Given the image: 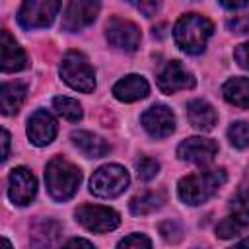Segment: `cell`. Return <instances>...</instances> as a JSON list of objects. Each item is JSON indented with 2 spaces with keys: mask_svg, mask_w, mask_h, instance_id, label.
Instances as JSON below:
<instances>
[{
  "mask_svg": "<svg viewBox=\"0 0 249 249\" xmlns=\"http://www.w3.org/2000/svg\"><path fill=\"white\" fill-rule=\"evenodd\" d=\"M226 179H228V175L222 167L196 171V173H191L179 181L177 195L185 204L198 206V204L210 200L224 187Z\"/></svg>",
  "mask_w": 249,
  "mask_h": 249,
  "instance_id": "cell-1",
  "label": "cell"
},
{
  "mask_svg": "<svg viewBox=\"0 0 249 249\" xmlns=\"http://www.w3.org/2000/svg\"><path fill=\"white\" fill-rule=\"evenodd\" d=\"M214 33V25L200 14H185L173 27L175 45L187 54H200L206 49L208 39Z\"/></svg>",
  "mask_w": 249,
  "mask_h": 249,
  "instance_id": "cell-2",
  "label": "cell"
},
{
  "mask_svg": "<svg viewBox=\"0 0 249 249\" xmlns=\"http://www.w3.org/2000/svg\"><path fill=\"white\" fill-rule=\"evenodd\" d=\"M82 181V171L78 165H74L72 161L64 160V158H53L47 167H45V183H47V191L51 195L53 200L56 202H66L70 200Z\"/></svg>",
  "mask_w": 249,
  "mask_h": 249,
  "instance_id": "cell-3",
  "label": "cell"
},
{
  "mask_svg": "<svg viewBox=\"0 0 249 249\" xmlns=\"http://www.w3.org/2000/svg\"><path fill=\"white\" fill-rule=\"evenodd\" d=\"M58 72H60V78L76 91L91 93L95 89V72L89 60L78 51H68L62 56Z\"/></svg>",
  "mask_w": 249,
  "mask_h": 249,
  "instance_id": "cell-4",
  "label": "cell"
},
{
  "mask_svg": "<svg viewBox=\"0 0 249 249\" xmlns=\"http://www.w3.org/2000/svg\"><path fill=\"white\" fill-rule=\"evenodd\" d=\"M130 183L128 171L119 163H105L97 167L89 179V191L99 198H115Z\"/></svg>",
  "mask_w": 249,
  "mask_h": 249,
  "instance_id": "cell-5",
  "label": "cell"
},
{
  "mask_svg": "<svg viewBox=\"0 0 249 249\" xmlns=\"http://www.w3.org/2000/svg\"><path fill=\"white\" fill-rule=\"evenodd\" d=\"M249 228V189H239L231 200L228 214L218 222L216 235L220 239H231L241 235Z\"/></svg>",
  "mask_w": 249,
  "mask_h": 249,
  "instance_id": "cell-6",
  "label": "cell"
},
{
  "mask_svg": "<svg viewBox=\"0 0 249 249\" xmlns=\"http://www.w3.org/2000/svg\"><path fill=\"white\" fill-rule=\"evenodd\" d=\"M60 10V0H23L18 12V23L23 29L49 27Z\"/></svg>",
  "mask_w": 249,
  "mask_h": 249,
  "instance_id": "cell-7",
  "label": "cell"
},
{
  "mask_svg": "<svg viewBox=\"0 0 249 249\" xmlns=\"http://www.w3.org/2000/svg\"><path fill=\"white\" fill-rule=\"evenodd\" d=\"M74 216L78 224H82L86 230L95 231V233L113 231L121 224L119 212H115L109 206H99V204H84L76 208Z\"/></svg>",
  "mask_w": 249,
  "mask_h": 249,
  "instance_id": "cell-8",
  "label": "cell"
},
{
  "mask_svg": "<svg viewBox=\"0 0 249 249\" xmlns=\"http://www.w3.org/2000/svg\"><path fill=\"white\" fill-rule=\"evenodd\" d=\"M99 0H68L62 14V29L68 33H76L91 25L99 14Z\"/></svg>",
  "mask_w": 249,
  "mask_h": 249,
  "instance_id": "cell-9",
  "label": "cell"
},
{
  "mask_svg": "<svg viewBox=\"0 0 249 249\" xmlns=\"http://www.w3.org/2000/svg\"><path fill=\"white\" fill-rule=\"evenodd\" d=\"M105 37L111 47H115L119 51H126V53L136 51L140 47V39H142L138 25L128 19H121V18H111L107 21Z\"/></svg>",
  "mask_w": 249,
  "mask_h": 249,
  "instance_id": "cell-10",
  "label": "cell"
},
{
  "mask_svg": "<svg viewBox=\"0 0 249 249\" xmlns=\"http://www.w3.org/2000/svg\"><path fill=\"white\" fill-rule=\"evenodd\" d=\"M142 126L152 138H167L175 130V115L173 111L163 103H154L148 107L142 117Z\"/></svg>",
  "mask_w": 249,
  "mask_h": 249,
  "instance_id": "cell-11",
  "label": "cell"
},
{
  "mask_svg": "<svg viewBox=\"0 0 249 249\" xmlns=\"http://www.w3.org/2000/svg\"><path fill=\"white\" fill-rule=\"evenodd\" d=\"M37 195V181L27 167H14L8 177V196L16 206H27Z\"/></svg>",
  "mask_w": 249,
  "mask_h": 249,
  "instance_id": "cell-12",
  "label": "cell"
},
{
  "mask_svg": "<svg viewBox=\"0 0 249 249\" xmlns=\"http://www.w3.org/2000/svg\"><path fill=\"white\" fill-rule=\"evenodd\" d=\"M218 154V144L210 138H202V136H193L183 140L177 146V156L183 161L189 163H198V165H206L210 163Z\"/></svg>",
  "mask_w": 249,
  "mask_h": 249,
  "instance_id": "cell-13",
  "label": "cell"
},
{
  "mask_svg": "<svg viewBox=\"0 0 249 249\" xmlns=\"http://www.w3.org/2000/svg\"><path fill=\"white\" fill-rule=\"evenodd\" d=\"M158 88L167 95L181 89H191L195 88V76L179 60H169L158 74Z\"/></svg>",
  "mask_w": 249,
  "mask_h": 249,
  "instance_id": "cell-14",
  "label": "cell"
},
{
  "mask_svg": "<svg viewBox=\"0 0 249 249\" xmlns=\"http://www.w3.org/2000/svg\"><path fill=\"white\" fill-rule=\"evenodd\" d=\"M56 136V121L47 109H37L27 121V138L33 146H47Z\"/></svg>",
  "mask_w": 249,
  "mask_h": 249,
  "instance_id": "cell-15",
  "label": "cell"
},
{
  "mask_svg": "<svg viewBox=\"0 0 249 249\" xmlns=\"http://www.w3.org/2000/svg\"><path fill=\"white\" fill-rule=\"evenodd\" d=\"M27 66V56L16 39L2 29L0 31V68L2 72H18Z\"/></svg>",
  "mask_w": 249,
  "mask_h": 249,
  "instance_id": "cell-16",
  "label": "cell"
},
{
  "mask_svg": "<svg viewBox=\"0 0 249 249\" xmlns=\"http://www.w3.org/2000/svg\"><path fill=\"white\" fill-rule=\"evenodd\" d=\"M185 111H187L189 123L196 130L208 132L218 123V113H216V109L206 99H193V101H189L187 107H185Z\"/></svg>",
  "mask_w": 249,
  "mask_h": 249,
  "instance_id": "cell-17",
  "label": "cell"
},
{
  "mask_svg": "<svg viewBox=\"0 0 249 249\" xmlns=\"http://www.w3.org/2000/svg\"><path fill=\"white\" fill-rule=\"evenodd\" d=\"M148 91H150L148 82L138 74H128L113 86V95L123 103H132V101L144 99L148 95Z\"/></svg>",
  "mask_w": 249,
  "mask_h": 249,
  "instance_id": "cell-18",
  "label": "cell"
},
{
  "mask_svg": "<svg viewBox=\"0 0 249 249\" xmlns=\"http://www.w3.org/2000/svg\"><path fill=\"white\" fill-rule=\"evenodd\" d=\"M70 138H72V144L86 158H103L111 152V146L99 134H93L89 130H74Z\"/></svg>",
  "mask_w": 249,
  "mask_h": 249,
  "instance_id": "cell-19",
  "label": "cell"
},
{
  "mask_svg": "<svg viewBox=\"0 0 249 249\" xmlns=\"http://www.w3.org/2000/svg\"><path fill=\"white\" fill-rule=\"evenodd\" d=\"M27 86L21 82H6L0 88V111L4 115H16L23 105Z\"/></svg>",
  "mask_w": 249,
  "mask_h": 249,
  "instance_id": "cell-20",
  "label": "cell"
},
{
  "mask_svg": "<svg viewBox=\"0 0 249 249\" xmlns=\"http://www.w3.org/2000/svg\"><path fill=\"white\" fill-rule=\"evenodd\" d=\"M222 95L228 103L239 109H249V78H243V76L230 78L222 86Z\"/></svg>",
  "mask_w": 249,
  "mask_h": 249,
  "instance_id": "cell-21",
  "label": "cell"
},
{
  "mask_svg": "<svg viewBox=\"0 0 249 249\" xmlns=\"http://www.w3.org/2000/svg\"><path fill=\"white\" fill-rule=\"evenodd\" d=\"M165 202V193L163 191H144L136 196L130 198V212L134 216H146L161 208Z\"/></svg>",
  "mask_w": 249,
  "mask_h": 249,
  "instance_id": "cell-22",
  "label": "cell"
},
{
  "mask_svg": "<svg viewBox=\"0 0 249 249\" xmlns=\"http://www.w3.org/2000/svg\"><path fill=\"white\" fill-rule=\"evenodd\" d=\"M62 233V226L51 218L41 220L39 224L33 226V233H31V245L35 247H51L56 243L58 235Z\"/></svg>",
  "mask_w": 249,
  "mask_h": 249,
  "instance_id": "cell-23",
  "label": "cell"
},
{
  "mask_svg": "<svg viewBox=\"0 0 249 249\" xmlns=\"http://www.w3.org/2000/svg\"><path fill=\"white\" fill-rule=\"evenodd\" d=\"M53 107H54V111H56L62 119H66V121L76 123V121L82 119V105H80L76 99H72V97L56 95V97L53 99Z\"/></svg>",
  "mask_w": 249,
  "mask_h": 249,
  "instance_id": "cell-24",
  "label": "cell"
},
{
  "mask_svg": "<svg viewBox=\"0 0 249 249\" xmlns=\"http://www.w3.org/2000/svg\"><path fill=\"white\" fill-rule=\"evenodd\" d=\"M228 140L233 148L243 150L249 146V123L245 121H235L228 128Z\"/></svg>",
  "mask_w": 249,
  "mask_h": 249,
  "instance_id": "cell-25",
  "label": "cell"
},
{
  "mask_svg": "<svg viewBox=\"0 0 249 249\" xmlns=\"http://www.w3.org/2000/svg\"><path fill=\"white\" fill-rule=\"evenodd\" d=\"M160 173V163L154 158H140L136 161V175L142 181H152L156 175Z\"/></svg>",
  "mask_w": 249,
  "mask_h": 249,
  "instance_id": "cell-26",
  "label": "cell"
},
{
  "mask_svg": "<svg viewBox=\"0 0 249 249\" xmlns=\"http://www.w3.org/2000/svg\"><path fill=\"white\" fill-rule=\"evenodd\" d=\"M117 247H121V249H150L152 241L144 233H128L126 237H123L117 243Z\"/></svg>",
  "mask_w": 249,
  "mask_h": 249,
  "instance_id": "cell-27",
  "label": "cell"
},
{
  "mask_svg": "<svg viewBox=\"0 0 249 249\" xmlns=\"http://www.w3.org/2000/svg\"><path fill=\"white\" fill-rule=\"evenodd\" d=\"M160 233L167 243H177L183 237V228L175 220H165L160 224Z\"/></svg>",
  "mask_w": 249,
  "mask_h": 249,
  "instance_id": "cell-28",
  "label": "cell"
},
{
  "mask_svg": "<svg viewBox=\"0 0 249 249\" xmlns=\"http://www.w3.org/2000/svg\"><path fill=\"white\" fill-rule=\"evenodd\" d=\"M128 4H132L138 12H142L146 18H152L158 14V10L161 8V0H126Z\"/></svg>",
  "mask_w": 249,
  "mask_h": 249,
  "instance_id": "cell-29",
  "label": "cell"
},
{
  "mask_svg": "<svg viewBox=\"0 0 249 249\" xmlns=\"http://www.w3.org/2000/svg\"><path fill=\"white\" fill-rule=\"evenodd\" d=\"M228 27H230L233 33L247 35V33H249V14H245V16H235L233 19L228 21Z\"/></svg>",
  "mask_w": 249,
  "mask_h": 249,
  "instance_id": "cell-30",
  "label": "cell"
},
{
  "mask_svg": "<svg viewBox=\"0 0 249 249\" xmlns=\"http://www.w3.org/2000/svg\"><path fill=\"white\" fill-rule=\"evenodd\" d=\"M233 58L235 62L243 68V70H249V41L247 43H241L233 49Z\"/></svg>",
  "mask_w": 249,
  "mask_h": 249,
  "instance_id": "cell-31",
  "label": "cell"
},
{
  "mask_svg": "<svg viewBox=\"0 0 249 249\" xmlns=\"http://www.w3.org/2000/svg\"><path fill=\"white\" fill-rule=\"evenodd\" d=\"M226 10H239L249 4V0H218Z\"/></svg>",
  "mask_w": 249,
  "mask_h": 249,
  "instance_id": "cell-32",
  "label": "cell"
},
{
  "mask_svg": "<svg viewBox=\"0 0 249 249\" xmlns=\"http://www.w3.org/2000/svg\"><path fill=\"white\" fill-rule=\"evenodd\" d=\"M10 156V132L4 128L2 130V161H6Z\"/></svg>",
  "mask_w": 249,
  "mask_h": 249,
  "instance_id": "cell-33",
  "label": "cell"
},
{
  "mask_svg": "<svg viewBox=\"0 0 249 249\" xmlns=\"http://www.w3.org/2000/svg\"><path fill=\"white\" fill-rule=\"evenodd\" d=\"M66 247H78V245H82V247H93V243L91 241H88V239H82V237H74V239H68L66 243H64Z\"/></svg>",
  "mask_w": 249,
  "mask_h": 249,
  "instance_id": "cell-34",
  "label": "cell"
},
{
  "mask_svg": "<svg viewBox=\"0 0 249 249\" xmlns=\"http://www.w3.org/2000/svg\"><path fill=\"white\" fill-rule=\"evenodd\" d=\"M237 247H249V237H247V239H241V241H237Z\"/></svg>",
  "mask_w": 249,
  "mask_h": 249,
  "instance_id": "cell-35",
  "label": "cell"
}]
</instances>
